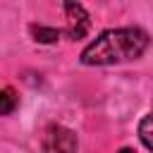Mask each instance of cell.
<instances>
[{
	"label": "cell",
	"mask_w": 153,
	"mask_h": 153,
	"mask_svg": "<svg viewBox=\"0 0 153 153\" xmlns=\"http://www.w3.org/2000/svg\"><path fill=\"white\" fill-rule=\"evenodd\" d=\"M151 38L139 26H124V29H108L98 33L96 41H91L84 53L81 62L88 67H105V65H120L136 60L146 53Z\"/></svg>",
	"instance_id": "6da1fadb"
},
{
	"label": "cell",
	"mask_w": 153,
	"mask_h": 153,
	"mask_svg": "<svg viewBox=\"0 0 153 153\" xmlns=\"http://www.w3.org/2000/svg\"><path fill=\"white\" fill-rule=\"evenodd\" d=\"M43 153H79V141L76 134L62 124H50L43 131L41 139Z\"/></svg>",
	"instance_id": "7a4b0ae2"
},
{
	"label": "cell",
	"mask_w": 153,
	"mask_h": 153,
	"mask_svg": "<svg viewBox=\"0 0 153 153\" xmlns=\"http://www.w3.org/2000/svg\"><path fill=\"white\" fill-rule=\"evenodd\" d=\"M62 7H65V14H67V31H65L67 38H72V41L84 38L91 29V19H88L86 7L79 5V2H65Z\"/></svg>",
	"instance_id": "3957f363"
},
{
	"label": "cell",
	"mask_w": 153,
	"mask_h": 153,
	"mask_svg": "<svg viewBox=\"0 0 153 153\" xmlns=\"http://www.w3.org/2000/svg\"><path fill=\"white\" fill-rule=\"evenodd\" d=\"M31 36L38 41V43H55L60 38V31L57 29H50V26H41V24H31L29 26Z\"/></svg>",
	"instance_id": "277c9868"
},
{
	"label": "cell",
	"mask_w": 153,
	"mask_h": 153,
	"mask_svg": "<svg viewBox=\"0 0 153 153\" xmlns=\"http://www.w3.org/2000/svg\"><path fill=\"white\" fill-rule=\"evenodd\" d=\"M139 139L148 151H153V112H148L139 122Z\"/></svg>",
	"instance_id": "5b68a950"
},
{
	"label": "cell",
	"mask_w": 153,
	"mask_h": 153,
	"mask_svg": "<svg viewBox=\"0 0 153 153\" xmlns=\"http://www.w3.org/2000/svg\"><path fill=\"white\" fill-rule=\"evenodd\" d=\"M17 93L12 91V88H2L0 91V115H10V112H14V108H17Z\"/></svg>",
	"instance_id": "8992f818"
},
{
	"label": "cell",
	"mask_w": 153,
	"mask_h": 153,
	"mask_svg": "<svg viewBox=\"0 0 153 153\" xmlns=\"http://www.w3.org/2000/svg\"><path fill=\"white\" fill-rule=\"evenodd\" d=\"M120 153H136V151H131V148H122Z\"/></svg>",
	"instance_id": "52a82bcc"
}]
</instances>
